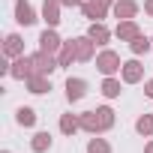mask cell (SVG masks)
I'll list each match as a JSON object with an SVG mask.
<instances>
[{"label": "cell", "instance_id": "6da1fadb", "mask_svg": "<svg viewBox=\"0 0 153 153\" xmlns=\"http://www.w3.org/2000/svg\"><path fill=\"white\" fill-rule=\"evenodd\" d=\"M78 117H81V129H84V132H90V135L108 132V129L114 126V111H111L108 105L93 108V111H84V114H78Z\"/></svg>", "mask_w": 153, "mask_h": 153}, {"label": "cell", "instance_id": "7a4b0ae2", "mask_svg": "<svg viewBox=\"0 0 153 153\" xmlns=\"http://www.w3.org/2000/svg\"><path fill=\"white\" fill-rule=\"evenodd\" d=\"M96 69H99L102 75H114V72H120V69H123L120 54L111 51V48H102V51L96 54Z\"/></svg>", "mask_w": 153, "mask_h": 153}, {"label": "cell", "instance_id": "3957f363", "mask_svg": "<svg viewBox=\"0 0 153 153\" xmlns=\"http://www.w3.org/2000/svg\"><path fill=\"white\" fill-rule=\"evenodd\" d=\"M30 57H33V69H36V75H48V78H51V72H54V69H60V60H57V54L36 51V54H30Z\"/></svg>", "mask_w": 153, "mask_h": 153}, {"label": "cell", "instance_id": "277c9868", "mask_svg": "<svg viewBox=\"0 0 153 153\" xmlns=\"http://www.w3.org/2000/svg\"><path fill=\"white\" fill-rule=\"evenodd\" d=\"M9 75H12L15 81H27L30 75H36V69H33V57H30V54L15 57V60H12V72H9Z\"/></svg>", "mask_w": 153, "mask_h": 153}, {"label": "cell", "instance_id": "5b68a950", "mask_svg": "<svg viewBox=\"0 0 153 153\" xmlns=\"http://www.w3.org/2000/svg\"><path fill=\"white\" fill-rule=\"evenodd\" d=\"M63 48V39L57 36V30L54 27H45L42 33H39V51H45V54H57Z\"/></svg>", "mask_w": 153, "mask_h": 153}, {"label": "cell", "instance_id": "8992f818", "mask_svg": "<svg viewBox=\"0 0 153 153\" xmlns=\"http://www.w3.org/2000/svg\"><path fill=\"white\" fill-rule=\"evenodd\" d=\"M120 78H123V84H138V81L144 78V66H141V60H126L123 69H120Z\"/></svg>", "mask_w": 153, "mask_h": 153}, {"label": "cell", "instance_id": "52a82bcc", "mask_svg": "<svg viewBox=\"0 0 153 153\" xmlns=\"http://www.w3.org/2000/svg\"><path fill=\"white\" fill-rule=\"evenodd\" d=\"M138 3L135 0H114V6H111V12H114V18H120V21H129V18H135L138 15Z\"/></svg>", "mask_w": 153, "mask_h": 153}, {"label": "cell", "instance_id": "ba28073f", "mask_svg": "<svg viewBox=\"0 0 153 153\" xmlns=\"http://www.w3.org/2000/svg\"><path fill=\"white\" fill-rule=\"evenodd\" d=\"M75 42V54H78V63H90L93 60V51H96V42L90 36H78V39H72Z\"/></svg>", "mask_w": 153, "mask_h": 153}, {"label": "cell", "instance_id": "9c48e42d", "mask_svg": "<svg viewBox=\"0 0 153 153\" xmlns=\"http://www.w3.org/2000/svg\"><path fill=\"white\" fill-rule=\"evenodd\" d=\"M87 96V81L84 78H66V99L69 102H78V99H84Z\"/></svg>", "mask_w": 153, "mask_h": 153}, {"label": "cell", "instance_id": "30bf717a", "mask_svg": "<svg viewBox=\"0 0 153 153\" xmlns=\"http://www.w3.org/2000/svg\"><path fill=\"white\" fill-rule=\"evenodd\" d=\"M60 0H42V18H45V24L48 27H57L63 18H60Z\"/></svg>", "mask_w": 153, "mask_h": 153}, {"label": "cell", "instance_id": "8fae6325", "mask_svg": "<svg viewBox=\"0 0 153 153\" xmlns=\"http://www.w3.org/2000/svg\"><path fill=\"white\" fill-rule=\"evenodd\" d=\"M138 33H141V27H138V21H135V18H129V21H117V30H114V36H117L120 42H132Z\"/></svg>", "mask_w": 153, "mask_h": 153}, {"label": "cell", "instance_id": "7c38bea8", "mask_svg": "<svg viewBox=\"0 0 153 153\" xmlns=\"http://www.w3.org/2000/svg\"><path fill=\"white\" fill-rule=\"evenodd\" d=\"M15 21H18L21 27L36 24V12H33V6L27 3V0H18V3H15Z\"/></svg>", "mask_w": 153, "mask_h": 153}, {"label": "cell", "instance_id": "4fadbf2b", "mask_svg": "<svg viewBox=\"0 0 153 153\" xmlns=\"http://www.w3.org/2000/svg\"><path fill=\"white\" fill-rule=\"evenodd\" d=\"M3 54H6V57H12V60H15V57H21V54H24V39H21L18 33H9V36L3 39Z\"/></svg>", "mask_w": 153, "mask_h": 153}, {"label": "cell", "instance_id": "5bb4252c", "mask_svg": "<svg viewBox=\"0 0 153 153\" xmlns=\"http://www.w3.org/2000/svg\"><path fill=\"white\" fill-rule=\"evenodd\" d=\"M24 84H27V90H30V93H36V96L51 93V78H48V75H30Z\"/></svg>", "mask_w": 153, "mask_h": 153}, {"label": "cell", "instance_id": "9a60e30c", "mask_svg": "<svg viewBox=\"0 0 153 153\" xmlns=\"http://www.w3.org/2000/svg\"><path fill=\"white\" fill-rule=\"evenodd\" d=\"M87 36H90V39H93L96 45H105V42L111 39V30H108V27H105L102 21H93V24L87 27Z\"/></svg>", "mask_w": 153, "mask_h": 153}, {"label": "cell", "instance_id": "2e32d148", "mask_svg": "<svg viewBox=\"0 0 153 153\" xmlns=\"http://www.w3.org/2000/svg\"><path fill=\"white\" fill-rule=\"evenodd\" d=\"M81 12H84V18H90V21H102L108 9L99 6V3H93V0H84V3H81Z\"/></svg>", "mask_w": 153, "mask_h": 153}, {"label": "cell", "instance_id": "e0dca14e", "mask_svg": "<svg viewBox=\"0 0 153 153\" xmlns=\"http://www.w3.org/2000/svg\"><path fill=\"white\" fill-rule=\"evenodd\" d=\"M57 60H60V69L72 66V60H78V54H75V42H72V39H69V42H63V48L57 51Z\"/></svg>", "mask_w": 153, "mask_h": 153}, {"label": "cell", "instance_id": "ac0fdd59", "mask_svg": "<svg viewBox=\"0 0 153 153\" xmlns=\"http://www.w3.org/2000/svg\"><path fill=\"white\" fill-rule=\"evenodd\" d=\"M81 129V117H75V114H60V132L63 135H75Z\"/></svg>", "mask_w": 153, "mask_h": 153}, {"label": "cell", "instance_id": "d6986e66", "mask_svg": "<svg viewBox=\"0 0 153 153\" xmlns=\"http://www.w3.org/2000/svg\"><path fill=\"white\" fill-rule=\"evenodd\" d=\"M120 81H123V78L105 75V81H102V96H105V99H117V96H120Z\"/></svg>", "mask_w": 153, "mask_h": 153}, {"label": "cell", "instance_id": "ffe728a7", "mask_svg": "<svg viewBox=\"0 0 153 153\" xmlns=\"http://www.w3.org/2000/svg\"><path fill=\"white\" fill-rule=\"evenodd\" d=\"M129 48H132V54L135 57H141V54H147V51H153V39H147L144 33H138L132 42H129Z\"/></svg>", "mask_w": 153, "mask_h": 153}, {"label": "cell", "instance_id": "44dd1931", "mask_svg": "<svg viewBox=\"0 0 153 153\" xmlns=\"http://www.w3.org/2000/svg\"><path fill=\"white\" fill-rule=\"evenodd\" d=\"M15 123H18V126H24V129L36 126V111H33V108H27V105H21V108L15 111Z\"/></svg>", "mask_w": 153, "mask_h": 153}, {"label": "cell", "instance_id": "7402d4cb", "mask_svg": "<svg viewBox=\"0 0 153 153\" xmlns=\"http://www.w3.org/2000/svg\"><path fill=\"white\" fill-rule=\"evenodd\" d=\"M30 150H33V153H45V150H51V135H48V132H36V135L30 138Z\"/></svg>", "mask_w": 153, "mask_h": 153}, {"label": "cell", "instance_id": "603a6c76", "mask_svg": "<svg viewBox=\"0 0 153 153\" xmlns=\"http://www.w3.org/2000/svg\"><path fill=\"white\" fill-rule=\"evenodd\" d=\"M135 132L138 135H153V114H141L135 120Z\"/></svg>", "mask_w": 153, "mask_h": 153}, {"label": "cell", "instance_id": "cb8c5ba5", "mask_svg": "<svg viewBox=\"0 0 153 153\" xmlns=\"http://www.w3.org/2000/svg\"><path fill=\"white\" fill-rule=\"evenodd\" d=\"M87 153H111V144L105 138H90L87 141Z\"/></svg>", "mask_w": 153, "mask_h": 153}, {"label": "cell", "instance_id": "d4e9b609", "mask_svg": "<svg viewBox=\"0 0 153 153\" xmlns=\"http://www.w3.org/2000/svg\"><path fill=\"white\" fill-rule=\"evenodd\" d=\"M144 93L153 99V78H150V81H144Z\"/></svg>", "mask_w": 153, "mask_h": 153}, {"label": "cell", "instance_id": "484cf974", "mask_svg": "<svg viewBox=\"0 0 153 153\" xmlns=\"http://www.w3.org/2000/svg\"><path fill=\"white\" fill-rule=\"evenodd\" d=\"M144 12H147V15L153 18V0H144Z\"/></svg>", "mask_w": 153, "mask_h": 153}, {"label": "cell", "instance_id": "4316f807", "mask_svg": "<svg viewBox=\"0 0 153 153\" xmlns=\"http://www.w3.org/2000/svg\"><path fill=\"white\" fill-rule=\"evenodd\" d=\"M60 3H63V6H81L84 0H60Z\"/></svg>", "mask_w": 153, "mask_h": 153}, {"label": "cell", "instance_id": "83f0119b", "mask_svg": "<svg viewBox=\"0 0 153 153\" xmlns=\"http://www.w3.org/2000/svg\"><path fill=\"white\" fill-rule=\"evenodd\" d=\"M93 3H99V6H105V9H111V6H114V0H93Z\"/></svg>", "mask_w": 153, "mask_h": 153}, {"label": "cell", "instance_id": "f1b7e54d", "mask_svg": "<svg viewBox=\"0 0 153 153\" xmlns=\"http://www.w3.org/2000/svg\"><path fill=\"white\" fill-rule=\"evenodd\" d=\"M144 153H153V141H147V147H144Z\"/></svg>", "mask_w": 153, "mask_h": 153}, {"label": "cell", "instance_id": "f546056e", "mask_svg": "<svg viewBox=\"0 0 153 153\" xmlns=\"http://www.w3.org/2000/svg\"><path fill=\"white\" fill-rule=\"evenodd\" d=\"M3 153H12V150H3Z\"/></svg>", "mask_w": 153, "mask_h": 153}, {"label": "cell", "instance_id": "4dcf8cb0", "mask_svg": "<svg viewBox=\"0 0 153 153\" xmlns=\"http://www.w3.org/2000/svg\"><path fill=\"white\" fill-rule=\"evenodd\" d=\"M150 39H153V36H150Z\"/></svg>", "mask_w": 153, "mask_h": 153}]
</instances>
